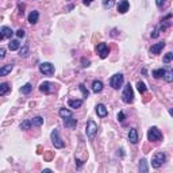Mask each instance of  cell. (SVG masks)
<instances>
[{"label":"cell","instance_id":"18","mask_svg":"<svg viewBox=\"0 0 173 173\" xmlns=\"http://www.w3.org/2000/svg\"><path fill=\"white\" fill-rule=\"evenodd\" d=\"M68 106H69L70 108H80L81 106H83V100H80V99H70V100H68Z\"/></svg>","mask_w":173,"mask_h":173},{"label":"cell","instance_id":"1","mask_svg":"<svg viewBox=\"0 0 173 173\" xmlns=\"http://www.w3.org/2000/svg\"><path fill=\"white\" fill-rule=\"evenodd\" d=\"M165 161H167V155H165V153L158 151V153H155L153 155V158H151V167H153L154 169H158L165 164Z\"/></svg>","mask_w":173,"mask_h":173},{"label":"cell","instance_id":"39","mask_svg":"<svg viewBox=\"0 0 173 173\" xmlns=\"http://www.w3.org/2000/svg\"><path fill=\"white\" fill-rule=\"evenodd\" d=\"M150 35H151V38H157V37H158V30H157V29H155V30H154V31H153V33H151V34H150Z\"/></svg>","mask_w":173,"mask_h":173},{"label":"cell","instance_id":"16","mask_svg":"<svg viewBox=\"0 0 173 173\" xmlns=\"http://www.w3.org/2000/svg\"><path fill=\"white\" fill-rule=\"evenodd\" d=\"M92 91L95 93H100L103 91V83L100 80H95L92 83Z\"/></svg>","mask_w":173,"mask_h":173},{"label":"cell","instance_id":"36","mask_svg":"<svg viewBox=\"0 0 173 173\" xmlns=\"http://www.w3.org/2000/svg\"><path fill=\"white\" fill-rule=\"evenodd\" d=\"M124 119H126V116H124V114L120 111V112L118 114V120H119V122H124Z\"/></svg>","mask_w":173,"mask_h":173},{"label":"cell","instance_id":"34","mask_svg":"<svg viewBox=\"0 0 173 173\" xmlns=\"http://www.w3.org/2000/svg\"><path fill=\"white\" fill-rule=\"evenodd\" d=\"M25 35H26V33H25V30H22V29H19L18 31H16V37L18 38H25Z\"/></svg>","mask_w":173,"mask_h":173},{"label":"cell","instance_id":"41","mask_svg":"<svg viewBox=\"0 0 173 173\" xmlns=\"http://www.w3.org/2000/svg\"><path fill=\"white\" fill-rule=\"evenodd\" d=\"M169 115H171V116H173V108H171V110H169Z\"/></svg>","mask_w":173,"mask_h":173},{"label":"cell","instance_id":"31","mask_svg":"<svg viewBox=\"0 0 173 173\" xmlns=\"http://www.w3.org/2000/svg\"><path fill=\"white\" fill-rule=\"evenodd\" d=\"M114 4H115V0H104L103 2L104 8H111V7H114Z\"/></svg>","mask_w":173,"mask_h":173},{"label":"cell","instance_id":"40","mask_svg":"<svg viewBox=\"0 0 173 173\" xmlns=\"http://www.w3.org/2000/svg\"><path fill=\"white\" fill-rule=\"evenodd\" d=\"M84 6H89L91 4V3H92V0H84Z\"/></svg>","mask_w":173,"mask_h":173},{"label":"cell","instance_id":"35","mask_svg":"<svg viewBox=\"0 0 173 173\" xmlns=\"http://www.w3.org/2000/svg\"><path fill=\"white\" fill-rule=\"evenodd\" d=\"M81 64H83L84 68H87V66H89L91 61H89V60H85V58H81Z\"/></svg>","mask_w":173,"mask_h":173},{"label":"cell","instance_id":"21","mask_svg":"<svg viewBox=\"0 0 173 173\" xmlns=\"http://www.w3.org/2000/svg\"><path fill=\"white\" fill-rule=\"evenodd\" d=\"M140 172H142V173H147L149 172V167H147L146 158H142V160L140 161Z\"/></svg>","mask_w":173,"mask_h":173},{"label":"cell","instance_id":"37","mask_svg":"<svg viewBox=\"0 0 173 173\" xmlns=\"http://www.w3.org/2000/svg\"><path fill=\"white\" fill-rule=\"evenodd\" d=\"M4 57H6V49L2 47V49H0V58H4Z\"/></svg>","mask_w":173,"mask_h":173},{"label":"cell","instance_id":"8","mask_svg":"<svg viewBox=\"0 0 173 173\" xmlns=\"http://www.w3.org/2000/svg\"><path fill=\"white\" fill-rule=\"evenodd\" d=\"M87 135H88V138L89 140H92V138L96 135L97 133V124L95 123L93 120H88V123H87Z\"/></svg>","mask_w":173,"mask_h":173},{"label":"cell","instance_id":"30","mask_svg":"<svg viewBox=\"0 0 173 173\" xmlns=\"http://www.w3.org/2000/svg\"><path fill=\"white\" fill-rule=\"evenodd\" d=\"M20 57H23V58H26L27 56H29V46L27 45H25L22 47V49H20V54H19Z\"/></svg>","mask_w":173,"mask_h":173},{"label":"cell","instance_id":"15","mask_svg":"<svg viewBox=\"0 0 173 173\" xmlns=\"http://www.w3.org/2000/svg\"><path fill=\"white\" fill-rule=\"evenodd\" d=\"M130 8V3L127 0H120L119 4H118V12L119 14H126Z\"/></svg>","mask_w":173,"mask_h":173},{"label":"cell","instance_id":"19","mask_svg":"<svg viewBox=\"0 0 173 173\" xmlns=\"http://www.w3.org/2000/svg\"><path fill=\"white\" fill-rule=\"evenodd\" d=\"M39 19V12L38 11H31L29 15V22L31 23V25H35L37 22H38Z\"/></svg>","mask_w":173,"mask_h":173},{"label":"cell","instance_id":"13","mask_svg":"<svg viewBox=\"0 0 173 173\" xmlns=\"http://www.w3.org/2000/svg\"><path fill=\"white\" fill-rule=\"evenodd\" d=\"M0 39H6V38H11L12 37V34H14V31L10 27H7V26H3L2 29H0Z\"/></svg>","mask_w":173,"mask_h":173},{"label":"cell","instance_id":"5","mask_svg":"<svg viewBox=\"0 0 173 173\" xmlns=\"http://www.w3.org/2000/svg\"><path fill=\"white\" fill-rule=\"evenodd\" d=\"M123 81H124V77L122 73H115L110 80V85L114 88V89H119V88L123 85Z\"/></svg>","mask_w":173,"mask_h":173},{"label":"cell","instance_id":"33","mask_svg":"<svg viewBox=\"0 0 173 173\" xmlns=\"http://www.w3.org/2000/svg\"><path fill=\"white\" fill-rule=\"evenodd\" d=\"M172 60H173V53H167L164 56V62L165 64H169Z\"/></svg>","mask_w":173,"mask_h":173},{"label":"cell","instance_id":"2","mask_svg":"<svg viewBox=\"0 0 173 173\" xmlns=\"http://www.w3.org/2000/svg\"><path fill=\"white\" fill-rule=\"evenodd\" d=\"M122 100L127 104H130L134 101V92H133V87L130 85V83L126 84V87H124L123 93H122Z\"/></svg>","mask_w":173,"mask_h":173},{"label":"cell","instance_id":"7","mask_svg":"<svg viewBox=\"0 0 173 173\" xmlns=\"http://www.w3.org/2000/svg\"><path fill=\"white\" fill-rule=\"evenodd\" d=\"M96 52H97V54H99L100 58H107L108 54H110V47H108V45L106 42H101L96 46Z\"/></svg>","mask_w":173,"mask_h":173},{"label":"cell","instance_id":"10","mask_svg":"<svg viewBox=\"0 0 173 173\" xmlns=\"http://www.w3.org/2000/svg\"><path fill=\"white\" fill-rule=\"evenodd\" d=\"M127 138H128V141H130V144H133V145L137 144V142L140 141V137H138V131H137V128H130Z\"/></svg>","mask_w":173,"mask_h":173},{"label":"cell","instance_id":"24","mask_svg":"<svg viewBox=\"0 0 173 173\" xmlns=\"http://www.w3.org/2000/svg\"><path fill=\"white\" fill-rule=\"evenodd\" d=\"M31 89H33V85L30 83H27V84H25V85L20 88V92H22L23 95H29L30 92H31Z\"/></svg>","mask_w":173,"mask_h":173},{"label":"cell","instance_id":"22","mask_svg":"<svg viewBox=\"0 0 173 173\" xmlns=\"http://www.w3.org/2000/svg\"><path fill=\"white\" fill-rule=\"evenodd\" d=\"M11 89V87H10L8 83H3L0 84V96H4V95L8 92V91Z\"/></svg>","mask_w":173,"mask_h":173},{"label":"cell","instance_id":"25","mask_svg":"<svg viewBox=\"0 0 173 173\" xmlns=\"http://www.w3.org/2000/svg\"><path fill=\"white\" fill-rule=\"evenodd\" d=\"M31 123H33V126H37V127L42 126V124H43V118H42V116H35V118H33V119H31Z\"/></svg>","mask_w":173,"mask_h":173},{"label":"cell","instance_id":"28","mask_svg":"<svg viewBox=\"0 0 173 173\" xmlns=\"http://www.w3.org/2000/svg\"><path fill=\"white\" fill-rule=\"evenodd\" d=\"M58 114H60V116L62 118H68V116H72V112H70L69 110H66V108H60V111H58Z\"/></svg>","mask_w":173,"mask_h":173},{"label":"cell","instance_id":"17","mask_svg":"<svg viewBox=\"0 0 173 173\" xmlns=\"http://www.w3.org/2000/svg\"><path fill=\"white\" fill-rule=\"evenodd\" d=\"M14 69V64H7V65L0 68V76H7Z\"/></svg>","mask_w":173,"mask_h":173},{"label":"cell","instance_id":"38","mask_svg":"<svg viewBox=\"0 0 173 173\" xmlns=\"http://www.w3.org/2000/svg\"><path fill=\"white\" fill-rule=\"evenodd\" d=\"M164 3H165V0H155V4H157V7H162Z\"/></svg>","mask_w":173,"mask_h":173},{"label":"cell","instance_id":"29","mask_svg":"<svg viewBox=\"0 0 173 173\" xmlns=\"http://www.w3.org/2000/svg\"><path fill=\"white\" fill-rule=\"evenodd\" d=\"M137 89L140 91V93H145V92H146V85H145L144 81H138V83H137Z\"/></svg>","mask_w":173,"mask_h":173},{"label":"cell","instance_id":"23","mask_svg":"<svg viewBox=\"0 0 173 173\" xmlns=\"http://www.w3.org/2000/svg\"><path fill=\"white\" fill-rule=\"evenodd\" d=\"M164 80L167 81V83H172V81H173V70H172V69L165 70V73H164Z\"/></svg>","mask_w":173,"mask_h":173},{"label":"cell","instance_id":"20","mask_svg":"<svg viewBox=\"0 0 173 173\" xmlns=\"http://www.w3.org/2000/svg\"><path fill=\"white\" fill-rule=\"evenodd\" d=\"M20 47V43H19V41L18 39H12V41H10V43H8V49L11 50V52H15V50H18Z\"/></svg>","mask_w":173,"mask_h":173},{"label":"cell","instance_id":"3","mask_svg":"<svg viewBox=\"0 0 173 173\" xmlns=\"http://www.w3.org/2000/svg\"><path fill=\"white\" fill-rule=\"evenodd\" d=\"M147 140L150 141V142H158V141L162 140V133L158 130V127L153 126V127L149 128V131H147Z\"/></svg>","mask_w":173,"mask_h":173},{"label":"cell","instance_id":"11","mask_svg":"<svg viewBox=\"0 0 173 173\" xmlns=\"http://www.w3.org/2000/svg\"><path fill=\"white\" fill-rule=\"evenodd\" d=\"M64 126H65L66 128H76V126H77V119H74L73 115H72V116L64 118Z\"/></svg>","mask_w":173,"mask_h":173},{"label":"cell","instance_id":"4","mask_svg":"<svg viewBox=\"0 0 173 173\" xmlns=\"http://www.w3.org/2000/svg\"><path fill=\"white\" fill-rule=\"evenodd\" d=\"M50 137H52V144L54 145V147L62 149L64 146H65V142H64L62 138L60 137V133H58V130H57V128H54V130L52 131Z\"/></svg>","mask_w":173,"mask_h":173},{"label":"cell","instance_id":"12","mask_svg":"<svg viewBox=\"0 0 173 173\" xmlns=\"http://www.w3.org/2000/svg\"><path fill=\"white\" fill-rule=\"evenodd\" d=\"M165 47V42L162 41V42H158V43H154L153 46L150 47V53L154 54V56H157V54H160L162 52V49Z\"/></svg>","mask_w":173,"mask_h":173},{"label":"cell","instance_id":"32","mask_svg":"<svg viewBox=\"0 0 173 173\" xmlns=\"http://www.w3.org/2000/svg\"><path fill=\"white\" fill-rule=\"evenodd\" d=\"M79 88H80L81 92H83V96H84V97H88V96H89V92H88V89H87L85 87H84V84H80Z\"/></svg>","mask_w":173,"mask_h":173},{"label":"cell","instance_id":"27","mask_svg":"<svg viewBox=\"0 0 173 173\" xmlns=\"http://www.w3.org/2000/svg\"><path fill=\"white\" fill-rule=\"evenodd\" d=\"M31 126H33L31 120L26 119V120H23L22 123H20V130H30V127H31Z\"/></svg>","mask_w":173,"mask_h":173},{"label":"cell","instance_id":"14","mask_svg":"<svg viewBox=\"0 0 173 173\" xmlns=\"http://www.w3.org/2000/svg\"><path fill=\"white\" fill-rule=\"evenodd\" d=\"M96 114H97V116H100V118L107 116V115H108V110H107V107L104 106L103 103H99V104L96 106Z\"/></svg>","mask_w":173,"mask_h":173},{"label":"cell","instance_id":"26","mask_svg":"<svg viewBox=\"0 0 173 173\" xmlns=\"http://www.w3.org/2000/svg\"><path fill=\"white\" fill-rule=\"evenodd\" d=\"M164 73H165V69H154L153 72H151V74H153L154 79H160V77H164Z\"/></svg>","mask_w":173,"mask_h":173},{"label":"cell","instance_id":"6","mask_svg":"<svg viewBox=\"0 0 173 173\" xmlns=\"http://www.w3.org/2000/svg\"><path fill=\"white\" fill-rule=\"evenodd\" d=\"M39 72L43 73L45 76H53L56 69H54V65L50 62H42L39 64Z\"/></svg>","mask_w":173,"mask_h":173},{"label":"cell","instance_id":"9","mask_svg":"<svg viewBox=\"0 0 173 173\" xmlns=\"http://www.w3.org/2000/svg\"><path fill=\"white\" fill-rule=\"evenodd\" d=\"M54 89H56V87H54V84L50 83V81H43V83H41V85H39V91L43 93H46V95L53 93Z\"/></svg>","mask_w":173,"mask_h":173}]
</instances>
